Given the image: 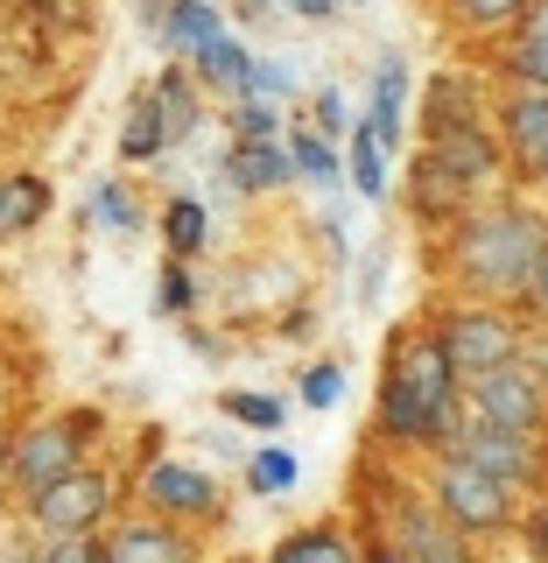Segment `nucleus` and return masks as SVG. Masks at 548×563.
Here are the masks:
<instances>
[{
    "label": "nucleus",
    "instance_id": "obj_32",
    "mask_svg": "<svg viewBox=\"0 0 548 563\" xmlns=\"http://www.w3.org/2000/svg\"><path fill=\"white\" fill-rule=\"evenodd\" d=\"M316 134H351V106H345L338 85H324V92H316Z\"/></svg>",
    "mask_w": 548,
    "mask_h": 563
},
{
    "label": "nucleus",
    "instance_id": "obj_31",
    "mask_svg": "<svg viewBox=\"0 0 548 563\" xmlns=\"http://www.w3.org/2000/svg\"><path fill=\"white\" fill-rule=\"evenodd\" d=\"M225 416L254 422V430H281V401H268V395H225Z\"/></svg>",
    "mask_w": 548,
    "mask_h": 563
},
{
    "label": "nucleus",
    "instance_id": "obj_41",
    "mask_svg": "<svg viewBox=\"0 0 548 563\" xmlns=\"http://www.w3.org/2000/svg\"><path fill=\"white\" fill-rule=\"evenodd\" d=\"M373 563H409V556H373Z\"/></svg>",
    "mask_w": 548,
    "mask_h": 563
},
{
    "label": "nucleus",
    "instance_id": "obj_24",
    "mask_svg": "<svg viewBox=\"0 0 548 563\" xmlns=\"http://www.w3.org/2000/svg\"><path fill=\"white\" fill-rule=\"evenodd\" d=\"M163 233H169V254H176V261L198 254V246H204V205H198V198H176L169 219H163Z\"/></svg>",
    "mask_w": 548,
    "mask_h": 563
},
{
    "label": "nucleus",
    "instance_id": "obj_6",
    "mask_svg": "<svg viewBox=\"0 0 548 563\" xmlns=\"http://www.w3.org/2000/svg\"><path fill=\"white\" fill-rule=\"evenodd\" d=\"M429 169L450 176L457 190H479L492 169H500V141H492L479 120H436V148H429Z\"/></svg>",
    "mask_w": 548,
    "mask_h": 563
},
{
    "label": "nucleus",
    "instance_id": "obj_3",
    "mask_svg": "<svg viewBox=\"0 0 548 563\" xmlns=\"http://www.w3.org/2000/svg\"><path fill=\"white\" fill-rule=\"evenodd\" d=\"M105 507H113V486H105V472H85V465H70L64 479H49V486H35V528L43 536H92V528L105 521Z\"/></svg>",
    "mask_w": 548,
    "mask_h": 563
},
{
    "label": "nucleus",
    "instance_id": "obj_21",
    "mask_svg": "<svg viewBox=\"0 0 548 563\" xmlns=\"http://www.w3.org/2000/svg\"><path fill=\"white\" fill-rule=\"evenodd\" d=\"M155 106H163V128H169V141H183L190 128H198V99H190V78H183V70H169V78L155 85Z\"/></svg>",
    "mask_w": 548,
    "mask_h": 563
},
{
    "label": "nucleus",
    "instance_id": "obj_13",
    "mask_svg": "<svg viewBox=\"0 0 548 563\" xmlns=\"http://www.w3.org/2000/svg\"><path fill=\"white\" fill-rule=\"evenodd\" d=\"M506 141H514L521 163H541L548 155V92H535V85H521L514 99H506Z\"/></svg>",
    "mask_w": 548,
    "mask_h": 563
},
{
    "label": "nucleus",
    "instance_id": "obj_30",
    "mask_svg": "<svg viewBox=\"0 0 548 563\" xmlns=\"http://www.w3.org/2000/svg\"><path fill=\"white\" fill-rule=\"evenodd\" d=\"M233 128H239V141H275V106L268 99H239V113H233Z\"/></svg>",
    "mask_w": 548,
    "mask_h": 563
},
{
    "label": "nucleus",
    "instance_id": "obj_35",
    "mask_svg": "<svg viewBox=\"0 0 548 563\" xmlns=\"http://www.w3.org/2000/svg\"><path fill=\"white\" fill-rule=\"evenodd\" d=\"M289 14H303V22H331V14L345 8V0H281Z\"/></svg>",
    "mask_w": 548,
    "mask_h": 563
},
{
    "label": "nucleus",
    "instance_id": "obj_29",
    "mask_svg": "<svg viewBox=\"0 0 548 563\" xmlns=\"http://www.w3.org/2000/svg\"><path fill=\"white\" fill-rule=\"evenodd\" d=\"M345 395V366H310V374H303V401H310V409H331V401H338Z\"/></svg>",
    "mask_w": 548,
    "mask_h": 563
},
{
    "label": "nucleus",
    "instance_id": "obj_38",
    "mask_svg": "<svg viewBox=\"0 0 548 563\" xmlns=\"http://www.w3.org/2000/svg\"><path fill=\"white\" fill-rule=\"evenodd\" d=\"M535 542H541V550H548V507H541V528H535Z\"/></svg>",
    "mask_w": 548,
    "mask_h": 563
},
{
    "label": "nucleus",
    "instance_id": "obj_28",
    "mask_svg": "<svg viewBox=\"0 0 548 563\" xmlns=\"http://www.w3.org/2000/svg\"><path fill=\"white\" fill-rule=\"evenodd\" d=\"M254 486H260V493H281V486H295V457L281 451V444L254 451Z\"/></svg>",
    "mask_w": 548,
    "mask_h": 563
},
{
    "label": "nucleus",
    "instance_id": "obj_7",
    "mask_svg": "<svg viewBox=\"0 0 548 563\" xmlns=\"http://www.w3.org/2000/svg\"><path fill=\"white\" fill-rule=\"evenodd\" d=\"M78 444H85V422H78V416L43 422V430H29L22 444H8V472H14V479H22V486L35 493V486L64 479V472L78 465Z\"/></svg>",
    "mask_w": 548,
    "mask_h": 563
},
{
    "label": "nucleus",
    "instance_id": "obj_14",
    "mask_svg": "<svg viewBox=\"0 0 548 563\" xmlns=\"http://www.w3.org/2000/svg\"><path fill=\"white\" fill-rule=\"evenodd\" d=\"M163 35H169L176 57H198L204 43H219V35H225V22H219V8H211V0H169Z\"/></svg>",
    "mask_w": 548,
    "mask_h": 563
},
{
    "label": "nucleus",
    "instance_id": "obj_26",
    "mask_svg": "<svg viewBox=\"0 0 548 563\" xmlns=\"http://www.w3.org/2000/svg\"><path fill=\"white\" fill-rule=\"evenodd\" d=\"M281 92H295V70H289V64H268V57H254V64H246L239 99H281Z\"/></svg>",
    "mask_w": 548,
    "mask_h": 563
},
{
    "label": "nucleus",
    "instance_id": "obj_2",
    "mask_svg": "<svg viewBox=\"0 0 548 563\" xmlns=\"http://www.w3.org/2000/svg\"><path fill=\"white\" fill-rule=\"evenodd\" d=\"M541 246H548L541 219H527V211H492V219H471L465 233H457V275L479 282V289H527Z\"/></svg>",
    "mask_w": 548,
    "mask_h": 563
},
{
    "label": "nucleus",
    "instance_id": "obj_15",
    "mask_svg": "<svg viewBox=\"0 0 548 563\" xmlns=\"http://www.w3.org/2000/svg\"><path fill=\"white\" fill-rule=\"evenodd\" d=\"M225 176H233L239 190H275V184H289V148H275V141H239L233 155H225Z\"/></svg>",
    "mask_w": 548,
    "mask_h": 563
},
{
    "label": "nucleus",
    "instance_id": "obj_17",
    "mask_svg": "<svg viewBox=\"0 0 548 563\" xmlns=\"http://www.w3.org/2000/svg\"><path fill=\"white\" fill-rule=\"evenodd\" d=\"M345 176H351L359 198H380V190H387V148L373 141L366 120H351V163H345Z\"/></svg>",
    "mask_w": 548,
    "mask_h": 563
},
{
    "label": "nucleus",
    "instance_id": "obj_4",
    "mask_svg": "<svg viewBox=\"0 0 548 563\" xmlns=\"http://www.w3.org/2000/svg\"><path fill=\"white\" fill-rule=\"evenodd\" d=\"M471 416L492 422V430H521L535 437L541 422V380L527 374V366H485V374H471Z\"/></svg>",
    "mask_w": 548,
    "mask_h": 563
},
{
    "label": "nucleus",
    "instance_id": "obj_11",
    "mask_svg": "<svg viewBox=\"0 0 548 563\" xmlns=\"http://www.w3.org/2000/svg\"><path fill=\"white\" fill-rule=\"evenodd\" d=\"M148 500L169 507V515H211V507H219V486H211L198 465H155L148 472Z\"/></svg>",
    "mask_w": 548,
    "mask_h": 563
},
{
    "label": "nucleus",
    "instance_id": "obj_40",
    "mask_svg": "<svg viewBox=\"0 0 548 563\" xmlns=\"http://www.w3.org/2000/svg\"><path fill=\"white\" fill-rule=\"evenodd\" d=\"M535 176H541V184H548V155H541V163H535Z\"/></svg>",
    "mask_w": 548,
    "mask_h": 563
},
{
    "label": "nucleus",
    "instance_id": "obj_18",
    "mask_svg": "<svg viewBox=\"0 0 548 563\" xmlns=\"http://www.w3.org/2000/svg\"><path fill=\"white\" fill-rule=\"evenodd\" d=\"M190 64H198V78L225 85V92H239V85H246V64H254V49H246V43H233V35H219V43H204Z\"/></svg>",
    "mask_w": 548,
    "mask_h": 563
},
{
    "label": "nucleus",
    "instance_id": "obj_16",
    "mask_svg": "<svg viewBox=\"0 0 548 563\" xmlns=\"http://www.w3.org/2000/svg\"><path fill=\"white\" fill-rule=\"evenodd\" d=\"M99 563H190V550L169 536V528H120L99 550Z\"/></svg>",
    "mask_w": 548,
    "mask_h": 563
},
{
    "label": "nucleus",
    "instance_id": "obj_23",
    "mask_svg": "<svg viewBox=\"0 0 548 563\" xmlns=\"http://www.w3.org/2000/svg\"><path fill=\"white\" fill-rule=\"evenodd\" d=\"M289 169L310 176V184H338V155H331L324 134H295L289 141Z\"/></svg>",
    "mask_w": 548,
    "mask_h": 563
},
{
    "label": "nucleus",
    "instance_id": "obj_10",
    "mask_svg": "<svg viewBox=\"0 0 548 563\" xmlns=\"http://www.w3.org/2000/svg\"><path fill=\"white\" fill-rule=\"evenodd\" d=\"M401 120H409V64H401V57H380L373 99H366V128H373L380 148H394V141H401Z\"/></svg>",
    "mask_w": 548,
    "mask_h": 563
},
{
    "label": "nucleus",
    "instance_id": "obj_9",
    "mask_svg": "<svg viewBox=\"0 0 548 563\" xmlns=\"http://www.w3.org/2000/svg\"><path fill=\"white\" fill-rule=\"evenodd\" d=\"M457 457H471V465L492 472L500 486L535 479V451H527V437H521V430H492V422H471V437H465V451H457Z\"/></svg>",
    "mask_w": 548,
    "mask_h": 563
},
{
    "label": "nucleus",
    "instance_id": "obj_33",
    "mask_svg": "<svg viewBox=\"0 0 548 563\" xmlns=\"http://www.w3.org/2000/svg\"><path fill=\"white\" fill-rule=\"evenodd\" d=\"M35 563H99V542L92 536H49V550Z\"/></svg>",
    "mask_w": 548,
    "mask_h": 563
},
{
    "label": "nucleus",
    "instance_id": "obj_1",
    "mask_svg": "<svg viewBox=\"0 0 548 563\" xmlns=\"http://www.w3.org/2000/svg\"><path fill=\"white\" fill-rule=\"evenodd\" d=\"M450 360L436 339H401L380 387V422L394 437H444L450 430Z\"/></svg>",
    "mask_w": 548,
    "mask_h": 563
},
{
    "label": "nucleus",
    "instance_id": "obj_37",
    "mask_svg": "<svg viewBox=\"0 0 548 563\" xmlns=\"http://www.w3.org/2000/svg\"><path fill=\"white\" fill-rule=\"evenodd\" d=\"M527 289H535L541 303H548V246H541V261H535V282H527Z\"/></svg>",
    "mask_w": 548,
    "mask_h": 563
},
{
    "label": "nucleus",
    "instance_id": "obj_20",
    "mask_svg": "<svg viewBox=\"0 0 548 563\" xmlns=\"http://www.w3.org/2000/svg\"><path fill=\"white\" fill-rule=\"evenodd\" d=\"M527 14V0H450V22L471 29V35H492V29H514Z\"/></svg>",
    "mask_w": 548,
    "mask_h": 563
},
{
    "label": "nucleus",
    "instance_id": "obj_12",
    "mask_svg": "<svg viewBox=\"0 0 548 563\" xmlns=\"http://www.w3.org/2000/svg\"><path fill=\"white\" fill-rule=\"evenodd\" d=\"M43 211H49V184H43V176H29V169L0 176V240H22L29 225H43Z\"/></svg>",
    "mask_w": 548,
    "mask_h": 563
},
{
    "label": "nucleus",
    "instance_id": "obj_39",
    "mask_svg": "<svg viewBox=\"0 0 548 563\" xmlns=\"http://www.w3.org/2000/svg\"><path fill=\"white\" fill-rule=\"evenodd\" d=\"M0 472H8V430H0Z\"/></svg>",
    "mask_w": 548,
    "mask_h": 563
},
{
    "label": "nucleus",
    "instance_id": "obj_19",
    "mask_svg": "<svg viewBox=\"0 0 548 563\" xmlns=\"http://www.w3.org/2000/svg\"><path fill=\"white\" fill-rule=\"evenodd\" d=\"M169 148V128H163V106H155V92L134 106V120H127V134H120V155L127 163H148V155H163Z\"/></svg>",
    "mask_w": 548,
    "mask_h": 563
},
{
    "label": "nucleus",
    "instance_id": "obj_8",
    "mask_svg": "<svg viewBox=\"0 0 548 563\" xmlns=\"http://www.w3.org/2000/svg\"><path fill=\"white\" fill-rule=\"evenodd\" d=\"M436 500H444V515L457 528H500L506 521V486L492 479V472H479L471 457H450V465H444Z\"/></svg>",
    "mask_w": 548,
    "mask_h": 563
},
{
    "label": "nucleus",
    "instance_id": "obj_36",
    "mask_svg": "<svg viewBox=\"0 0 548 563\" xmlns=\"http://www.w3.org/2000/svg\"><path fill=\"white\" fill-rule=\"evenodd\" d=\"M521 29H535V35H548V0H527V14H521Z\"/></svg>",
    "mask_w": 548,
    "mask_h": 563
},
{
    "label": "nucleus",
    "instance_id": "obj_25",
    "mask_svg": "<svg viewBox=\"0 0 548 563\" xmlns=\"http://www.w3.org/2000/svg\"><path fill=\"white\" fill-rule=\"evenodd\" d=\"M506 70H514L521 85H535V92H548V35L521 29V43L506 49Z\"/></svg>",
    "mask_w": 548,
    "mask_h": 563
},
{
    "label": "nucleus",
    "instance_id": "obj_5",
    "mask_svg": "<svg viewBox=\"0 0 548 563\" xmlns=\"http://www.w3.org/2000/svg\"><path fill=\"white\" fill-rule=\"evenodd\" d=\"M436 345H444L450 374L471 380V374H485V366H506V360H514V324H506V317H492V310H457Z\"/></svg>",
    "mask_w": 548,
    "mask_h": 563
},
{
    "label": "nucleus",
    "instance_id": "obj_22",
    "mask_svg": "<svg viewBox=\"0 0 548 563\" xmlns=\"http://www.w3.org/2000/svg\"><path fill=\"white\" fill-rule=\"evenodd\" d=\"M268 563H351V550L331 536V528H310V536H289Z\"/></svg>",
    "mask_w": 548,
    "mask_h": 563
},
{
    "label": "nucleus",
    "instance_id": "obj_27",
    "mask_svg": "<svg viewBox=\"0 0 548 563\" xmlns=\"http://www.w3.org/2000/svg\"><path fill=\"white\" fill-rule=\"evenodd\" d=\"M92 219L105 225V233H134L141 225V211H134V198L120 184H99V198H92Z\"/></svg>",
    "mask_w": 548,
    "mask_h": 563
},
{
    "label": "nucleus",
    "instance_id": "obj_34",
    "mask_svg": "<svg viewBox=\"0 0 548 563\" xmlns=\"http://www.w3.org/2000/svg\"><path fill=\"white\" fill-rule=\"evenodd\" d=\"M190 303V275H183V261H169L163 268V310H183Z\"/></svg>",
    "mask_w": 548,
    "mask_h": 563
},
{
    "label": "nucleus",
    "instance_id": "obj_42",
    "mask_svg": "<svg viewBox=\"0 0 548 563\" xmlns=\"http://www.w3.org/2000/svg\"><path fill=\"white\" fill-rule=\"evenodd\" d=\"M359 8H366V0H359Z\"/></svg>",
    "mask_w": 548,
    "mask_h": 563
}]
</instances>
